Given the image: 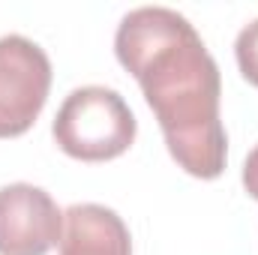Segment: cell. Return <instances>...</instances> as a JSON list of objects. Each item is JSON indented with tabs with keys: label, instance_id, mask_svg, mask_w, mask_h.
Instances as JSON below:
<instances>
[{
	"label": "cell",
	"instance_id": "6da1fadb",
	"mask_svg": "<svg viewBox=\"0 0 258 255\" xmlns=\"http://www.w3.org/2000/svg\"><path fill=\"white\" fill-rule=\"evenodd\" d=\"M114 51L141 84L174 162L201 180L219 177L228 153L219 117L222 78L195 27L174 9L138 6L123 15Z\"/></svg>",
	"mask_w": 258,
	"mask_h": 255
},
{
	"label": "cell",
	"instance_id": "7a4b0ae2",
	"mask_svg": "<svg viewBox=\"0 0 258 255\" xmlns=\"http://www.w3.org/2000/svg\"><path fill=\"white\" fill-rule=\"evenodd\" d=\"M135 114L111 87H78L63 99L54 117V141L66 156L81 162H105L126 153L135 141Z\"/></svg>",
	"mask_w": 258,
	"mask_h": 255
},
{
	"label": "cell",
	"instance_id": "3957f363",
	"mask_svg": "<svg viewBox=\"0 0 258 255\" xmlns=\"http://www.w3.org/2000/svg\"><path fill=\"white\" fill-rule=\"evenodd\" d=\"M51 90V60L27 36H0V138L24 135Z\"/></svg>",
	"mask_w": 258,
	"mask_h": 255
},
{
	"label": "cell",
	"instance_id": "277c9868",
	"mask_svg": "<svg viewBox=\"0 0 258 255\" xmlns=\"http://www.w3.org/2000/svg\"><path fill=\"white\" fill-rule=\"evenodd\" d=\"M63 213L33 183L0 186V255H45L60 243Z\"/></svg>",
	"mask_w": 258,
	"mask_h": 255
},
{
	"label": "cell",
	"instance_id": "5b68a950",
	"mask_svg": "<svg viewBox=\"0 0 258 255\" xmlns=\"http://www.w3.org/2000/svg\"><path fill=\"white\" fill-rule=\"evenodd\" d=\"M60 255H132V237L111 207L72 204L63 213Z\"/></svg>",
	"mask_w": 258,
	"mask_h": 255
},
{
	"label": "cell",
	"instance_id": "8992f818",
	"mask_svg": "<svg viewBox=\"0 0 258 255\" xmlns=\"http://www.w3.org/2000/svg\"><path fill=\"white\" fill-rule=\"evenodd\" d=\"M234 54H237V66H240L243 78L258 87V18L249 21V24L237 33Z\"/></svg>",
	"mask_w": 258,
	"mask_h": 255
},
{
	"label": "cell",
	"instance_id": "52a82bcc",
	"mask_svg": "<svg viewBox=\"0 0 258 255\" xmlns=\"http://www.w3.org/2000/svg\"><path fill=\"white\" fill-rule=\"evenodd\" d=\"M243 186H246V192L258 201V144L252 147V153H249L246 162H243Z\"/></svg>",
	"mask_w": 258,
	"mask_h": 255
}]
</instances>
